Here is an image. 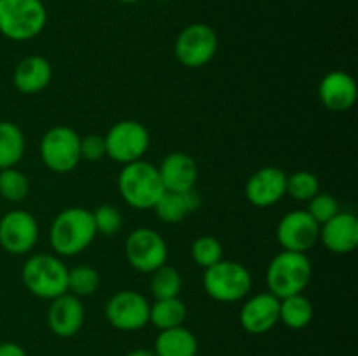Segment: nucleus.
<instances>
[{"label": "nucleus", "mask_w": 358, "mask_h": 356, "mask_svg": "<svg viewBox=\"0 0 358 356\" xmlns=\"http://www.w3.org/2000/svg\"><path fill=\"white\" fill-rule=\"evenodd\" d=\"M96 237L93 212L79 206L66 208L52 220L49 230L51 248L62 257H73L86 250Z\"/></svg>", "instance_id": "nucleus-1"}, {"label": "nucleus", "mask_w": 358, "mask_h": 356, "mask_svg": "<svg viewBox=\"0 0 358 356\" xmlns=\"http://www.w3.org/2000/svg\"><path fill=\"white\" fill-rule=\"evenodd\" d=\"M117 187L122 201L135 209L154 208L164 192L157 168L142 159L122 166Z\"/></svg>", "instance_id": "nucleus-2"}, {"label": "nucleus", "mask_w": 358, "mask_h": 356, "mask_svg": "<svg viewBox=\"0 0 358 356\" xmlns=\"http://www.w3.org/2000/svg\"><path fill=\"white\" fill-rule=\"evenodd\" d=\"M21 279L31 295L52 300L69 292V267L62 258L49 253H38L28 258L21 269Z\"/></svg>", "instance_id": "nucleus-3"}, {"label": "nucleus", "mask_w": 358, "mask_h": 356, "mask_svg": "<svg viewBox=\"0 0 358 356\" xmlns=\"http://www.w3.org/2000/svg\"><path fill=\"white\" fill-rule=\"evenodd\" d=\"M45 23L48 10L41 0H0V34L9 40H31Z\"/></svg>", "instance_id": "nucleus-4"}, {"label": "nucleus", "mask_w": 358, "mask_h": 356, "mask_svg": "<svg viewBox=\"0 0 358 356\" xmlns=\"http://www.w3.org/2000/svg\"><path fill=\"white\" fill-rule=\"evenodd\" d=\"M311 272L313 269L306 253L289 250L280 251L269 262L268 272H266L269 293L278 299L303 293V290L310 283Z\"/></svg>", "instance_id": "nucleus-5"}, {"label": "nucleus", "mask_w": 358, "mask_h": 356, "mask_svg": "<svg viewBox=\"0 0 358 356\" xmlns=\"http://www.w3.org/2000/svg\"><path fill=\"white\" fill-rule=\"evenodd\" d=\"M205 292L217 302H238L245 299L252 288L250 271L240 262L220 260L203 274Z\"/></svg>", "instance_id": "nucleus-6"}, {"label": "nucleus", "mask_w": 358, "mask_h": 356, "mask_svg": "<svg viewBox=\"0 0 358 356\" xmlns=\"http://www.w3.org/2000/svg\"><path fill=\"white\" fill-rule=\"evenodd\" d=\"M103 138L107 156L119 164L140 161L150 145V136L145 126L131 119L115 122Z\"/></svg>", "instance_id": "nucleus-7"}, {"label": "nucleus", "mask_w": 358, "mask_h": 356, "mask_svg": "<svg viewBox=\"0 0 358 356\" xmlns=\"http://www.w3.org/2000/svg\"><path fill=\"white\" fill-rule=\"evenodd\" d=\"M41 159L55 173H69L80 163V136L69 126L48 129L41 140Z\"/></svg>", "instance_id": "nucleus-8"}, {"label": "nucleus", "mask_w": 358, "mask_h": 356, "mask_svg": "<svg viewBox=\"0 0 358 356\" xmlns=\"http://www.w3.org/2000/svg\"><path fill=\"white\" fill-rule=\"evenodd\" d=\"M219 49L215 30L205 23H192L175 40V58L187 68H201L213 59Z\"/></svg>", "instance_id": "nucleus-9"}, {"label": "nucleus", "mask_w": 358, "mask_h": 356, "mask_svg": "<svg viewBox=\"0 0 358 356\" xmlns=\"http://www.w3.org/2000/svg\"><path fill=\"white\" fill-rule=\"evenodd\" d=\"M126 260L133 269L140 272H152L166 264L168 246L157 230L140 227L129 232L124 243Z\"/></svg>", "instance_id": "nucleus-10"}, {"label": "nucleus", "mask_w": 358, "mask_h": 356, "mask_svg": "<svg viewBox=\"0 0 358 356\" xmlns=\"http://www.w3.org/2000/svg\"><path fill=\"white\" fill-rule=\"evenodd\" d=\"M150 304L135 290H121L108 299L105 316L114 328L122 332H136L149 323Z\"/></svg>", "instance_id": "nucleus-11"}, {"label": "nucleus", "mask_w": 358, "mask_h": 356, "mask_svg": "<svg viewBox=\"0 0 358 356\" xmlns=\"http://www.w3.org/2000/svg\"><path fill=\"white\" fill-rule=\"evenodd\" d=\"M276 239L283 250L306 253L320 241V223L306 209H294L278 222Z\"/></svg>", "instance_id": "nucleus-12"}, {"label": "nucleus", "mask_w": 358, "mask_h": 356, "mask_svg": "<svg viewBox=\"0 0 358 356\" xmlns=\"http://www.w3.org/2000/svg\"><path fill=\"white\" fill-rule=\"evenodd\" d=\"M38 225L31 213L13 209L0 218V246L13 255H24L37 244Z\"/></svg>", "instance_id": "nucleus-13"}, {"label": "nucleus", "mask_w": 358, "mask_h": 356, "mask_svg": "<svg viewBox=\"0 0 358 356\" xmlns=\"http://www.w3.org/2000/svg\"><path fill=\"white\" fill-rule=\"evenodd\" d=\"M287 194V175L276 166L255 171L245 185V198L257 208H269Z\"/></svg>", "instance_id": "nucleus-14"}, {"label": "nucleus", "mask_w": 358, "mask_h": 356, "mask_svg": "<svg viewBox=\"0 0 358 356\" xmlns=\"http://www.w3.org/2000/svg\"><path fill=\"white\" fill-rule=\"evenodd\" d=\"M86 311L79 297L72 293H63L51 300V306L48 309V325L51 332L58 337H73L79 334L84 325Z\"/></svg>", "instance_id": "nucleus-15"}, {"label": "nucleus", "mask_w": 358, "mask_h": 356, "mask_svg": "<svg viewBox=\"0 0 358 356\" xmlns=\"http://www.w3.org/2000/svg\"><path fill=\"white\" fill-rule=\"evenodd\" d=\"M280 321V299L264 292L254 295L241 306L240 323L248 334L261 335L271 330Z\"/></svg>", "instance_id": "nucleus-16"}, {"label": "nucleus", "mask_w": 358, "mask_h": 356, "mask_svg": "<svg viewBox=\"0 0 358 356\" xmlns=\"http://www.w3.org/2000/svg\"><path fill=\"white\" fill-rule=\"evenodd\" d=\"M320 241L332 253H352L358 244L357 216L350 212H339L320 225Z\"/></svg>", "instance_id": "nucleus-17"}, {"label": "nucleus", "mask_w": 358, "mask_h": 356, "mask_svg": "<svg viewBox=\"0 0 358 356\" xmlns=\"http://www.w3.org/2000/svg\"><path fill=\"white\" fill-rule=\"evenodd\" d=\"M357 82L350 73L334 70L329 72L318 84V96L322 105L331 112H346L357 101Z\"/></svg>", "instance_id": "nucleus-18"}, {"label": "nucleus", "mask_w": 358, "mask_h": 356, "mask_svg": "<svg viewBox=\"0 0 358 356\" xmlns=\"http://www.w3.org/2000/svg\"><path fill=\"white\" fill-rule=\"evenodd\" d=\"M164 191L187 192L194 188L198 180L196 161L185 152H171L157 166Z\"/></svg>", "instance_id": "nucleus-19"}, {"label": "nucleus", "mask_w": 358, "mask_h": 356, "mask_svg": "<svg viewBox=\"0 0 358 356\" xmlns=\"http://www.w3.org/2000/svg\"><path fill=\"white\" fill-rule=\"evenodd\" d=\"M52 66L44 56H27L14 70V86L23 94H37L51 84Z\"/></svg>", "instance_id": "nucleus-20"}, {"label": "nucleus", "mask_w": 358, "mask_h": 356, "mask_svg": "<svg viewBox=\"0 0 358 356\" xmlns=\"http://www.w3.org/2000/svg\"><path fill=\"white\" fill-rule=\"evenodd\" d=\"M154 353L157 356H196L198 341L191 330L180 325L159 332L154 342Z\"/></svg>", "instance_id": "nucleus-21"}, {"label": "nucleus", "mask_w": 358, "mask_h": 356, "mask_svg": "<svg viewBox=\"0 0 358 356\" xmlns=\"http://www.w3.org/2000/svg\"><path fill=\"white\" fill-rule=\"evenodd\" d=\"M24 135L17 124L0 121V170L16 168L24 154Z\"/></svg>", "instance_id": "nucleus-22"}, {"label": "nucleus", "mask_w": 358, "mask_h": 356, "mask_svg": "<svg viewBox=\"0 0 358 356\" xmlns=\"http://www.w3.org/2000/svg\"><path fill=\"white\" fill-rule=\"evenodd\" d=\"M313 320V304L303 293L280 299V321L292 330L308 327Z\"/></svg>", "instance_id": "nucleus-23"}, {"label": "nucleus", "mask_w": 358, "mask_h": 356, "mask_svg": "<svg viewBox=\"0 0 358 356\" xmlns=\"http://www.w3.org/2000/svg\"><path fill=\"white\" fill-rule=\"evenodd\" d=\"M185 318H187V307L178 297L156 300L149 311V321L159 330L180 327Z\"/></svg>", "instance_id": "nucleus-24"}, {"label": "nucleus", "mask_w": 358, "mask_h": 356, "mask_svg": "<svg viewBox=\"0 0 358 356\" xmlns=\"http://www.w3.org/2000/svg\"><path fill=\"white\" fill-rule=\"evenodd\" d=\"M150 274H152L150 276V292H152L154 299H175L180 295L182 276L177 269L164 264Z\"/></svg>", "instance_id": "nucleus-25"}, {"label": "nucleus", "mask_w": 358, "mask_h": 356, "mask_svg": "<svg viewBox=\"0 0 358 356\" xmlns=\"http://www.w3.org/2000/svg\"><path fill=\"white\" fill-rule=\"evenodd\" d=\"M152 209H156V215L166 223L182 222L191 213L184 192L164 191Z\"/></svg>", "instance_id": "nucleus-26"}, {"label": "nucleus", "mask_w": 358, "mask_h": 356, "mask_svg": "<svg viewBox=\"0 0 358 356\" xmlns=\"http://www.w3.org/2000/svg\"><path fill=\"white\" fill-rule=\"evenodd\" d=\"M69 293L76 297H86L100 288V274L91 265H76L69 269Z\"/></svg>", "instance_id": "nucleus-27"}, {"label": "nucleus", "mask_w": 358, "mask_h": 356, "mask_svg": "<svg viewBox=\"0 0 358 356\" xmlns=\"http://www.w3.org/2000/svg\"><path fill=\"white\" fill-rule=\"evenodd\" d=\"M30 192V181L16 168L0 170V195L9 202H20Z\"/></svg>", "instance_id": "nucleus-28"}, {"label": "nucleus", "mask_w": 358, "mask_h": 356, "mask_svg": "<svg viewBox=\"0 0 358 356\" xmlns=\"http://www.w3.org/2000/svg\"><path fill=\"white\" fill-rule=\"evenodd\" d=\"M320 192V181L311 171H296L287 177V194L296 201H310Z\"/></svg>", "instance_id": "nucleus-29"}, {"label": "nucleus", "mask_w": 358, "mask_h": 356, "mask_svg": "<svg viewBox=\"0 0 358 356\" xmlns=\"http://www.w3.org/2000/svg\"><path fill=\"white\" fill-rule=\"evenodd\" d=\"M191 255L199 267L208 269L212 267L213 264L222 260L224 250H222V244H220V241L217 239V237L201 236L192 243Z\"/></svg>", "instance_id": "nucleus-30"}, {"label": "nucleus", "mask_w": 358, "mask_h": 356, "mask_svg": "<svg viewBox=\"0 0 358 356\" xmlns=\"http://www.w3.org/2000/svg\"><path fill=\"white\" fill-rule=\"evenodd\" d=\"M93 220L96 234H103V236H114L122 227L121 212L112 205L98 206L93 212Z\"/></svg>", "instance_id": "nucleus-31"}, {"label": "nucleus", "mask_w": 358, "mask_h": 356, "mask_svg": "<svg viewBox=\"0 0 358 356\" xmlns=\"http://www.w3.org/2000/svg\"><path fill=\"white\" fill-rule=\"evenodd\" d=\"M318 223H325L327 220H331L332 216L339 213V205L336 201L334 195L325 194V192H318L317 195L310 199V206L306 209Z\"/></svg>", "instance_id": "nucleus-32"}, {"label": "nucleus", "mask_w": 358, "mask_h": 356, "mask_svg": "<svg viewBox=\"0 0 358 356\" xmlns=\"http://www.w3.org/2000/svg\"><path fill=\"white\" fill-rule=\"evenodd\" d=\"M105 156H107V150H105L103 136L86 135L84 138H80V159L96 163V161L103 159Z\"/></svg>", "instance_id": "nucleus-33"}, {"label": "nucleus", "mask_w": 358, "mask_h": 356, "mask_svg": "<svg viewBox=\"0 0 358 356\" xmlns=\"http://www.w3.org/2000/svg\"><path fill=\"white\" fill-rule=\"evenodd\" d=\"M0 356H27V353L16 342H2L0 344Z\"/></svg>", "instance_id": "nucleus-34"}, {"label": "nucleus", "mask_w": 358, "mask_h": 356, "mask_svg": "<svg viewBox=\"0 0 358 356\" xmlns=\"http://www.w3.org/2000/svg\"><path fill=\"white\" fill-rule=\"evenodd\" d=\"M126 356H157L154 351H149V349H135V351L128 353Z\"/></svg>", "instance_id": "nucleus-35"}, {"label": "nucleus", "mask_w": 358, "mask_h": 356, "mask_svg": "<svg viewBox=\"0 0 358 356\" xmlns=\"http://www.w3.org/2000/svg\"><path fill=\"white\" fill-rule=\"evenodd\" d=\"M115 2H121V3H135V2H140V0H115Z\"/></svg>", "instance_id": "nucleus-36"}, {"label": "nucleus", "mask_w": 358, "mask_h": 356, "mask_svg": "<svg viewBox=\"0 0 358 356\" xmlns=\"http://www.w3.org/2000/svg\"><path fill=\"white\" fill-rule=\"evenodd\" d=\"M161 2H166V0H161Z\"/></svg>", "instance_id": "nucleus-37"}]
</instances>
